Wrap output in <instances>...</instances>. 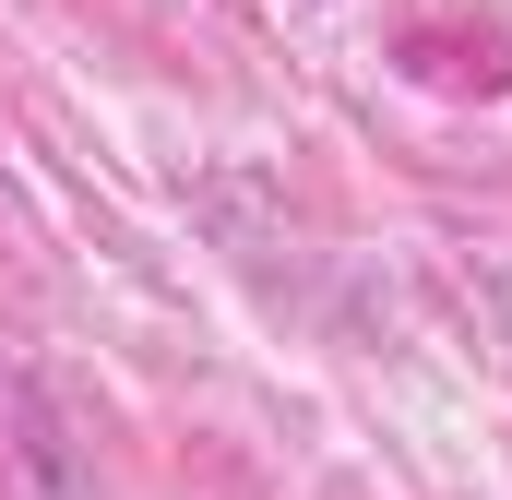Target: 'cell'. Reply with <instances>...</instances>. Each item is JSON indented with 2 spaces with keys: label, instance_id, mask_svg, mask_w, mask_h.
I'll use <instances>...</instances> for the list:
<instances>
[]
</instances>
